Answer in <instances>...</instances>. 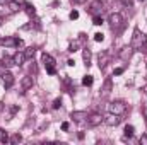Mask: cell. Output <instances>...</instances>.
I'll return each instance as SVG.
<instances>
[{
    "label": "cell",
    "instance_id": "cell-21",
    "mask_svg": "<svg viewBox=\"0 0 147 145\" xmlns=\"http://www.w3.org/2000/svg\"><path fill=\"white\" fill-rule=\"evenodd\" d=\"M92 82H94L92 75H86V77L82 79V84H84V85H92Z\"/></svg>",
    "mask_w": 147,
    "mask_h": 145
},
{
    "label": "cell",
    "instance_id": "cell-3",
    "mask_svg": "<svg viewBox=\"0 0 147 145\" xmlns=\"http://www.w3.org/2000/svg\"><path fill=\"white\" fill-rule=\"evenodd\" d=\"M43 63H45V67H46V72L50 73V75H55V58L51 56V55H48V53H43Z\"/></svg>",
    "mask_w": 147,
    "mask_h": 145
},
{
    "label": "cell",
    "instance_id": "cell-6",
    "mask_svg": "<svg viewBox=\"0 0 147 145\" xmlns=\"http://www.w3.org/2000/svg\"><path fill=\"white\" fill-rule=\"evenodd\" d=\"M120 121H121L120 114H115V113H110V114H106V116L103 118V123H106L108 126H116Z\"/></svg>",
    "mask_w": 147,
    "mask_h": 145
},
{
    "label": "cell",
    "instance_id": "cell-13",
    "mask_svg": "<svg viewBox=\"0 0 147 145\" xmlns=\"http://www.w3.org/2000/svg\"><path fill=\"white\" fill-rule=\"evenodd\" d=\"M0 43H2L3 46H17L19 39H17V38H3Z\"/></svg>",
    "mask_w": 147,
    "mask_h": 145
},
{
    "label": "cell",
    "instance_id": "cell-34",
    "mask_svg": "<svg viewBox=\"0 0 147 145\" xmlns=\"http://www.w3.org/2000/svg\"><path fill=\"white\" fill-rule=\"evenodd\" d=\"M10 0H0V5H5V3H9Z\"/></svg>",
    "mask_w": 147,
    "mask_h": 145
},
{
    "label": "cell",
    "instance_id": "cell-16",
    "mask_svg": "<svg viewBox=\"0 0 147 145\" xmlns=\"http://www.w3.org/2000/svg\"><path fill=\"white\" fill-rule=\"evenodd\" d=\"M82 58H84L86 65L89 67V65H91V50H87V48H86V50L82 51Z\"/></svg>",
    "mask_w": 147,
    "mask_h": 145
},
{
    "label": "cell",
    "instance_id": "cell-37",
    "mask_svg": "<svg viewBox=\"0 0 147 145\" xmlns=\"http://www.w3.org/2000/svg\"><path fill=\"white\" fill-rule=\"evenodd\" d=\"M2 22H3V17H2V15H0V26H2Z\"/></svg>",
    "mask_w": 147,
    "mask_h": 145
},
{
    "label": "cell",
    "instance_id": "cell-28",
    "mask_svg": "<svg viewBox=\"0 0 147 145\" xmlns=\"http://www.w3.org/2000/svg\"><path fill=\"white\" fill-rule=\"evenodd\" d=\"M77 46H79V43H72V44H70V50H69V51H77Z\"/></svg>",
    "mask_w": 147,
    "mask_h": 145
},
{
    "label": "cell",
    "instance_id": "cell-20",
    "mask_svg": "<svg viewBox=\"0 0 147 145\" xmlns=\"http://www.w3.org/2000/svg\"><path fill=\"white\" fill-rule=\"evenodd\" d=\"M9 9H10V12H17L21 9V5L17 2H9Z\"/></svg>",
    "mask_w": 147,
    "mask_h": 145
},
{
    "label": "cell",
    "instance_id": "cell-23",
    "mask_svg": "<svg viewBox=\"0 0 147 145\" xmlns=\"http://www.w3.org/2000/svg\"><path fill=\"white\" fill-rule=\"evenodd\" d=\"M106 62H108V55H103V58L99 56V68H105Z\"/></svg>",
    "mask_w": 147,
    "mask_h": 145
},
{
    "label": "cell",
    "instance_id": "cell-25",
    "mask_svg": "<svg viewBox=\"0 0 147 145\" xmlns=\"http://www.w3.org/2000/svg\"><path fill=\"white\" fill-rule=\"evenodd\" d=\"M103 39H105V34H103V33H96V34H94V41H98V43H101Z\"/></svg>",
    "mask_w": 147,
    "mask_h": 145
},
{
    "label": "cell",
    "instance_id": "cell-26",
    "mask_svg": "<svg viewBox=\"0 0 147 145\" xmlns=\"http://www.w3.org/2000/svg\"><path fill=\"white\" fill-rule=\"evenodd\" d=\"M60 106H62V101H60V99H55V101H53V109H58Z\"/></svg>",
    "mask_w": 147,
    "mask_h": 145
},
{
    "label": "cell",
    "instance_id": "cell-15",
    "mask_svg": "<svg viewBox=\"0 0 147 145\" xmlns=\"http://www.w3.org/2000/svg\"><path fill=\"white\" fill-rule=\"evenodd\" d=\"M111 87H113V84H111V80L108 79V80L105 82V85H103V89H101V91H103L101 94H103V96H108V94L111 92Z\"/></svg>",
    "mask_w": 147,
    "mask_h": 145
},
{
    "label": "cell",
    "instance_id": "cell-36",
    "mask_svg": "<svg viewBox=\"0 0 147 145\" xmlns=\"http://www.w3.org/2000/svg\"><path fill=\"white\" fill-rule=\"evenodd\" d=\"M14 2H17V3H24L26 0H14Z\"/></svg>",
    "mask_w": 147,
    "mask_h": 145
},
{
    "label": "cell",
    "instance_id": "cell-24",
    "mask_svg": "<svg viewBox=\"0 0 147 145\" xmlns=\"http://www.w3.org/2000/svg\"><path fill=\"white\" fill-rule=\"evenodd\" d=\"M21 140H22V137H21L19 133H16V135H12V138H10V142H12V144H19Z\"/></svg>",
    "mask_w": 147,
    "mask_h": 145
},
{
    "label": "cell",
    "instance_id": "cell-1",
    "mask_svg": "<svg viewBox=\"0 0 147 145\" xmlns=\"http://www.w3.org/2000/svg\"><path fill=\"white\" fill-rule=\"evenodd\" d=\"M144 44H146V34H144L139 28H135V29H134V36H132L130 46H132L134 50H142Z\"/></svg>",
    "mask_w": 147,
    "mask_h": 145
},
{
    "label": "cell",
    "instance_id": "cell-7",
    "mask_svg": "<svg viewBox=\"0 0 147 145\" xmlns=\"http://www.w3.org/2000/svg\"><path fill=\"white\" fill-rule=\"evenodd\" d=\"M87 111H74L72 114H70V118H72L75 123H84V121H87Z\"/></svg>",
    "mask_w": 147,
    "mask_h": 145
},
{
    "label": "cell",
    "instance_id": "cell-17",
    "mask_svg": "<svg viewBox=\"0 0 147 145\" xmlns=\"http://www.w3.org/2000/svg\"><path fill=\"white\" fill-rule=\"evenodd\" d=\"M123 132H125V137H128V138H132V137H134V132H135V128H134L132 125H127Z\"/></svg>",
    "mask_w": 147,
    "mask_h": 145
},
{
    "label": "cell",
    "instance_id": "cell-18",
    "mask_svg": "<svg viewBox=\"0 0 147 145\" xmlns=\"http://www.w3.org/2000/svg\"><path fill=\"white\" fill-rule=\"evenodd\" d=\"M34 53H36V50L31 46V48H28L26 51H24V56H26V60H31L33 56H34Z\"/></svg>",
    "mask_w": 147,
    "mask_h": 145
},
{
    "label": "cell",
    "instance_id": "cell-12",
    "mask_svg": "<svg viewBox=\"0 0 147 145\" xmlns=\"http://www.w3.org/2000/svg\"><path fill=\"white\" fill-rule=\"evenodd\" d=\"M12 58H14V63H16L17 67H21V65H22V63L26 62V56H24V51H17V53H16V55H14Z\"/></svg>",
    "mask_w": 147,
    "mask_h": 145
},
{
    "label": "cell",
    "instance_id": "cell-5",
    "mask_svg": "<svg viewBox=\"0 0 147 145\" xmlns=\"http://www.w3.org/2000/svg\"><path fill=\"white\" fill-rule=\"evenodd\" d=\"M103 118H105V116H101L99 113L89 114V116H87V126H89V128H96V126H99V125L103 123Z\"/></svg>",
    "mask_w": 147,
    "mask_h": 145
},
{
    "label": "cell",
    "instance_id": "cell-33",
    "mask_svg": "<svg viewBox=\"0 0 147 145\" xmlns=\"http://www.w3.org/2000/svg\"><path fill=\"white\" fill-rule=\"evenodd\" d=\"M67 63H69V67H74V65H75V62H74V60H69Z\"/></svg>",
    "mask_w": 147,
    "mask_h": 145
},
{
    "label": "cell",
    "instance_id": "cell-38",
    "mask_svg": "<svg viewBox=\"0 0 147 145\" xmlns=\"http://www.w3.org/2000/svg\"><path fill=\"white\" fill-rule=\"evenodd\" d=\"M140 2H146V0H140Z\"/></svg>",
    "mask_w": 147,
    "mask_h": 145
},
{
    "label": "cell",
    "instance_id": "cell-22",
    "mask_svg": "<svg viewBox=\"0 0 147 145\" xmlns=\"http://www.w3.org/2000/svg\"><path fill=\"white\" fill-rule=\"evenodd\" d=\"M92 24H94V26H101V24H103V17H101V15H94V17H92Z\"/></svg>",
    "mask_w": 147,
    "mask_h": 145
},
{
    "label": "cell",
    "instance_id": "cell-32",
    "mask_svg": "<svg viewBox=\"0 0 147 145\" xmlns=\"http://www.w3.org/2000/svg\"><path fill=\"white\" fill-rule=\"evenodd\" d=\"M121 2H123V3H125V5H128V7H130V5H132V0H121Z\"/></svg>",
    "mask_w": 147,
    "mask_h": 145
},
{
    "label": "cell",
    "instance_id": "cell-4",
    "mask_svg": "<svg viewBox=\"0 0 147 145\" xmlns=\"http://www.w3.org/2000/svg\"><path fill=\"white\" fill-rule=\"evenodd\" d=\"M110 113H115V114H125L127 113V104L123 101H115L110 104Z\"/></svg>",
    "mask_w": 147,
    "mask_h": 145
},
{
    "label": "cell",
    "instance_id": "cell-10",
    "mask_svg": "<svg viewBox=\"0 0 147 145\" xmlns=\"http://www.w3.org/2000/svg\"><path fill=\"white\" fill-rule=\"evenodd\" d=\"M2 80H3V85H5V89H10L12 85H14V75L10 72H3L2 73Z\"/></svg>",
    "mask_w": 147,
    "mask_h": 145
},
{
    "label": "cell",
    "instance_id": "cell-19",
    "mask_svg": "<svg viewBox=\"0 0 147 145\" xmlns=\"http://www.w3.org/2000/svg\"><path fill=\"white\" fill-rule=\"evenodd\" d=\"M24 9H26V12H28L29 15H34V12H36V10H34V5H31V3H26V2H24Z\"/></svg>",
    "mask_w": 147,
    "mask_h": 145
},
{
    "label": "cell",
    "instance_id": "cell-35",
    "mask_svg": "<svg viewBox=\"0 0 147 145\" xmlns=\"http://www.w3.org/2000/svg\"><path fill=\"white\" fill-rule=\"evenodd\" d=\"M74 3H84V2H86V0H72Z\"/></svg>",
    "mask_w": 147,
    "mask_h": 145
},
{
    "label": "cell",
    "instance_id": "cell-31",
    "mask_svg": "<svg viewBox=\"0 0 147 145\" xmlns=\"http://www.w3.org/2000/svg\"><path fill=\"white\" fill-rule=\"evenodd\" d=\"M115 75H121V73H123V68H115Z\"/></svg>",
    "mask_w": 147,
    "mask_h": 145
},
{
    "label": "cell",
    "instance_id": "cell-11",
    "mask_svg": "<svg viewBox=\"0 0 147 145\" xmlns=\"http://www.w3.org/2000/svg\"><path fill=\"white\" fill-rule=\"evenodd\" d=\"M21 87H22V91H24V92H26V91H29V89L33 87V77H29V75L22 77V80H21Z\"/></svg>",
    "mask_w": 147,
    "mask_h": 145
},
{
    "label": "cell",
    "instance_id": "cell-30",
    "mask_svg": "<svg viewBox=\"0 0 147 145\" xmlns=\"http://www.w3.org/2000/svg\"><path fill=\"white\" fill-rule=\"evenodd\" d=\"M69 126H70V125H69L67 121H65V123H62V130H63V132H67V130H69Z\"/></svg>",
    "mask_w": 147,
    "mask_h": 145
},
{
    "label": "cell",
    "instance_id": "cell-14",
    "mask_svg": "<svg viewBox=\"0 0 147 145\" xmlns=\"http://www.w3.org/2000/svg\"><path fill=\"white\" fill-rule=\"evenodd\" d=\"M2 65H3L5 68H10V67H14L16 63H14V58H12V56H3V58H2Z\"/></svg>",
    "mask_w": 147,
    "mask_h": 145
},
{
    "label": "cell",
    "instance_id": "cell-2",
    "mask_svg": "<svg viewBox=\"0 0 147 145\" xmlns=\"http://www.w3.org/2000/svg\"><path fill=\"white\" fill-rule=\"evenodd\" d=\"M108 22H110L111 29H113L115 33H118V31H121V28H123V15L118 14V12H113V14H110V17H108Z\"/></svg>",
    "mask_w": 147,
    "mask_h": 145
},
{
    "label": "cell",
    "instance_id": "cell-8",
    "mask_svg": "<svg viewBox=\"0 0 147 145\" xmlns=\"http://www.w3.org/2000/svg\"><path fill=\"white\" fill-rule=\"evenodd\" d=\"M89 12H91L92 15H99V14L103 12V2H101V0H94V2L89 5Z\"/></svg>",
    "mask_w": 147,
    "mask_h": 145
},
{
    "label": "cell",
    "instance_id": "cell-29",
    "mask_svg": "<svg viewBox=\"0 0 147 145\" xmlns=\"http://www.w3.org/2000/svg\"><path fill=\"white\" fill-rule=\"evenodd\" d=\"M140 144L147 145V135H142V137H140Z\"/></svg>",
    "mask_w": 147,
    "mask_h": 145
},
{
    "label": "cell",
    "instance_id": "cell-9",
    "mask_svg": "<svg viewBox=\"0 0 147 145\" xmlns=\"http://www.w3.org/2000/svg\"><path fill=\"white\" fill-rule=\"evenodd\" d=\"M132 55H134V48H132V46H125V48L120 50V58H121L123 62H128V60L132 58Z\"/></svg>",
    "mask_w": 147,
    "mask_h": 145
},
{
    "label": "cell",
    "instance_id": "cell-27",
    "mask_svg": "<svg viewBox=\"0 0 147 145\" xmlns=\"http://www.w3.org/2000/svg\"><path fill=\"white\" fill-rule=\"evenodd\" d=\"M69 17H70V19H72V21H75V19H77V17H79V12H77V10H72V12H70V15H69Z\"/></svg>",
    "mask_w": 147,
    "mask_h": 145
}]
</instances>
